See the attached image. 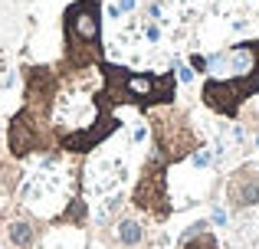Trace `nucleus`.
Wrapping results in <instances>:
<instances>
[{"mask_svg":"<svg viewBox=\"0 0 259 249\" xmlns=\"http://www.w3.org/2000/svg\"><path fill=\"white\" fill-rule=\"evenodd\" d=\"M207 220H197V223H190L187 230L181 233V249H220L217 243V236L207 230Z\"/></svg>","mask_w":259,"mask_h":249,"instance_id":"nucleus-10","label":"nucleus"},{"mask_svg":"<svg viewBox=\"0 0 259 249\" xmlns=\"http://www.w3.org/2000/svg\"><path fill=\"white\" fill-rule=\"evenodd\" d=\"M105 13H108V20H118V17H121V7H118V4H108Z\"/></svg>","mask_w":259,"mask_h":249,"instance_id":"nucleus-19","label":"nucleus"},{"mask_svg":"<svg viewBox=\"0 0 259 249\" xmlns=\"http://www.w3.org/2000/svg\"><path fill=\"white\" fill-rule=\"evenodd\" d=\"M50 141H53V134L39 122V112L26 109V105L10 118V125H7V147H10L13 158L36 154V151H43V147H50Z\"/></svg>","mask_w":259,"mask_h":249,"instance_id":"nucleus-6","label":"nucleus"},{"mask_svg":"<svg viewBox=\"0 0 259 249\" xmlns=\"http://www.w3.org/2000/svg\"><path fill=\"white\" fill-rule=\"evenodd\" d=\"M200 102L217 115L236 118L240 109L259 92V39H243L223 53H213Z\"/></svg>","mask_w":259,"mask_h":249,"instance_id":"nucleus-1","label":"nucleus"},{"mask_svg":"<svg viewBox=\"0 0 259 249\" xmlns=\"http://www.w3.org/2000/svg\"><path fill=\"white\" fill-rule=\"evenodd\" d=\"M164 167H167V161L154 151L151 158H148V164L141 167V177L135 180V190H132V204L138 207V210L151 213L154 220H167V217H171V200H167Z\"/></svg>","mask_w":259,"mask_h":249,"instance_id":"nucleus-5","label":"nucleus"},{"mask_svg":"<svg viewBox=\"0 0 259 249\" xmlns=\"http://www.w3.org/2000/svg\"><path fill=\"white\" fill-rule=\"evenodd\" d=\"M23 82H26V109L46 115L50 105L56 102V89H59L56 72L46 69V66H26L23 69Z\"/></svg>","mask_w":259,"mask_h":249,"instance_id":"nucleus-7","label":"nucleus"},{"mask_svg":"<svg viewBox=\"0 0 259 249\" xmlns=\"http://www.w3.org/2000/svg\"><path fill=\"white\" fill-rule=\"evenodd\" d=\"M154 131V151L167 161V164H177V161L194 158V151L200 147L194 128H190V115L187 112H164L151 122Z\"/></svg>","mask_w":259,"mask_h":249,"instance_id":"nucleus-4","label":"nucleus"},{"mask_svg":"<svg viewBox=\"0 0 259 249\" xmlns=\"http://www.w3.org/2000/svg\"><path fill=\"white\" fill-rule=\"evenodd\" d=\"M213 158H217V154L210 151V147H197V151H194V167H207Z\"/></svg>","mask_w":259,"mask_h":249,"instance_id":"nucleus-14","label":"nucleus"},{"mask_svg":"<svg viewBox=\"0 0 259 249\" xmlns=\"http://www.w3.org/2000/svg\"><path fill=\"white\" fill-rule=\"evenodd\" d=\"M148 17L158 20V17H161V7H158V4H151V7H148Z\"/></svg>","mask_w":259,"mask_h":249,"instance_id":"nucleus-21","label":"nucleus"},{"mask_svg":"<svg viewBox=\"0 0 259 249\" xmlns=\"http://www.w3.org/2000/svg\"><path fill=\"white\" fill-rule=\"evenodd\" d=\"M213 223H217V226L227 223V210H223V207H213Z\"/></svg>","mask_w":259,"mask_h":249,"instance_id":"nucleus-17","label":"nucleus"},{"mask_svg":"<svg viewBox=\"0 0 259 249\" xmlns=\"http://www.w3.org/2000/svg\"><path fill=\"white\" fill-rule=\"evenodd\" d=\"M227 200L230 210H253L259 207V164H243L227 180Z\"/></svg>","mask_w":259,"mask_h":249,"instance_id":"nucleus-8","label":"nucleus"},{"mask_svg":"<svg viewBox=\"0 0 259 249\" xmlns=\"http://www.w3.org/2000/svg\"><path fill=\"white\" fill-rule=\"evenodd\" d=\"M102 76H105V89L99 95L108 105H135V109L148 112L154 105H171L177 95L174 79L167 72L154 76V72H132L125 66L102 63Z\"/></svg>","mask_w":259,"mask_h":249,"instance_id":"nucleus-2","label":"nucleus"},{"mask_svg":"<svg viewBox=\"0 0 259 249\" xmlns=\"http://www.w3.org/2000/svg\"><path fill=\"white\" fill-rule=\"evenodd\" d=\"M118 7H121V13H132L138 7V0H118Z\"/></svg>","mask_w":259,"mask_h":249,"instance_id":"nucleus-18","label":"nucleus"},{"mask_svg":"<svg viewBox=\"0 0 259 249\" xmlns=\"http://www.w3.org/2000/svg\"><path fill=\"white\" fill-rule=\"evenodd\" d=\"M102 0H72L63 10V53L69 69L102 66Z\"/></svg>","mask_w":259,"mask_h":249,"instance_id":"nucleus-3","label":"nucleus"},{"mask_svg":"<svg viewBox=\"0 0 259 249\" xmlns=\"http://www.w3.org/2000/svg\"><path fill=\"white\" fill-rule=\"evenodd\" d=\"M253 144H256V147H259V131H256V138H253Z\"/></svg>","mask_w":259,"mask_h":249,"instance_id":"nucleus-22","label":"nucleus"},{"mask_svg":"<svg viewBox=\"0 0 259 249\" xmlns=\"http://www.w3.org/2000/svg\"><path fill=\"white\" fill-rule=\"evenodd\" d=\"M7 236H10V243H13V246L30 249L33 243H36V226L26 223V220H13V223L7 226Z\"/></svg>","mask_w":259,"mask_h":249,"instance_id":"nucleus-12","label":"nucleus"},{"mask_svg":"<svg viewBox=\"0 0 259 249\" xmlns=\"http://www.w3.org/2000/svg\"><path fill=\"white\" fill-rule=\"evenodd\" d=\"M115 128H118V118L112 115V112H105V98L99 95V115H95V122L89 125V131H79V134H66L63 138V147L66 151H76V154H82L89 151V147H95L105 134H112Z\"/></svg>","mask_w":259,"mask_h":249,"instance_id":"nucleus-9","label":"nucleus"},{"mask_svg":"<svg viewBox=\"0 0 259 249\" xmlns=\"http://www.w3.org/2000/svg\"><path fill=\"white\" fill-rule=\"evenodd\" d=\"M115 230H118V243L128 246V249L145 243V226H141V220H135V217H121Z\"/></svg>","mask_w":259,"mask_h":249,"instance_id":"nucleus-11","label":"nucleus"},{"mask_svg":"<svg viewBox=\"0 0 259 249\" xmlns=\"http://www.w3.org/2000/svg\"><path fill=\"white\" fill-rule=\"evenodd\" d=\"M190 69H194V72H203V76H207V72H210V59H207V56H200V53H194V56H190Z\"/></svg>","mask_w":259,"mask_h":249,"instance_id":"nucleus-15","label":"nucleus"},{"mask_svg":"<svg viewBox=\"0 0 259 249\" xmlns=\"http://www.w3.org/2000/svg\"><path fill=\"white\" fill-rule=\"evenodd\" d=\"M59 220H69V223H82V220H85V204H82V200H72V207H69V210H66Z\"/></svg>","mask_w":259,"mask_h":249,"instance_id":"nucleus-13","label":"nucleus"},{"mask_svg":"<svg viewBox=\"0 0 259 249\" xmlns=\"http://www.w3.org/2000/svg\"><path fill=\"white\" fill-rule=\"evenodd\" d=\"M148 39H151V43H158V39H161V30H158V26H148Z\"/></svg>","mask_w":259,"mask_h":249,"instance_id":"nucleus-20","label":"nucleus"},{"mask_svg":"<svg viewBox=\"0 0 259 249\" xmlns=\"http://www.w3.org/2000/svg\"><path fill=\"white\" fill-rule=\"evenodd\" d=\"M174 69H177V76H181L184 82H194V69H187V66H184V63H177Z\"/></svg>","mask_w":259,"mask_h":249,"instance_id":"nucleus-16","label":"nucleus"}]
</instances>
